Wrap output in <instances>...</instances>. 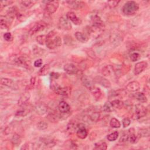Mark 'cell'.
Returning a JSON list of instances; mask_svg holds the SVG:
<instances>
[{"instance_id": "1", "label": "cell", "mask_w": 150, "mask_h": 150, "mask_svg": "<svg viewBox=\"0 0 150 150\" xmlns=\"http://www.w3.org/2000/svg\"><path fill=\"white\" fill-rule=\"evenodd\" d=\"M62 45V39L59 36H56V32L54 31L49 32L46 35V45L48 48L54 49L59 47Z\"/></svg>"}, {"instance_id": "2", "label": "cell", "mask_w": 150, "mask_h": 150, "mask_svg": "<svg viewBox=\"0 0 150 150\" xmlns=\"http://www.w3.org/2000/svg\"><path fill=\"white\" fill-rule=\"evenodd\" d=\"M139 9L138 4L133 1H127L123 6L122 11L124 14L127 16H131L134 15Z\"/></svg>"}, {"instance_id": "3", "label": "cell", "mask_w": 150, "mask_h": 150, "mask_svg": "<svg viewBox=\"0 0 150 150\" xmlns=\"http://www.w3.org/2000/svg\"><path fill=\"white\" fill-rule=\"evenodd\" d=\"M51 88L56 94L61 96H67V90L66 87H63L54 81H52L51 84Z\"/></svg>"}, {"instance_id": "4", "label": "cell", "mask_w": 150, "mask_h": 150, "mask_svg": "<svg viewBox=\"0 0 150 150\" xmlns=\"http://www.w3.org/2000/svg\"><path fill=\"white\" fill-rule=\"evenodd\" d=\"M147 113V108L142 104H138L135 106V118L139 119L145 117Z\"/></svg>"}, {"instance_id": "5", "label": "cell", "mask_w": 150, "mask_h": 150, "mask_svg": "<svg viewBox=\"0 0 150 150\" xmlns=\"http://www.w3.org/2000/svg\"><path fill=\"white\" fill-rule=\"evenodd\" d=\"M59 27L65 31H69L72 29V25L69 20L65 17H61L59 20Z\"/></svg>"}, {"instance_id": "6", "label": "cell", "mask_w": 150, "mask_h": 150, "mask_svg": "<svg viewBox=\"0 0 150 150\" xmlns=\"http://www.w3.org/2000/svg\"><path fill=\"white\" fill-rule=\"evenodd\" d=\"M59 5V3L57 1H48L46 5V11L49 14H53L57 11Z\"/></svg>"}, {"instance_id": "7", "label": "cell", "mask_w": 150, "mask_h": 150, "mask_svg": "<svg viewBox=\"0 0 150 150\" xmlns=\"http://www.w3.org/2000/svg\"><path fill=\"white\" fill-rule=\"evenodd\" d=\"M46 26V24L43 22H37L30 29L29 34L31 35H33L37 32L42 31L45 29Z\"/></svg>"}, {"instance_id": "8", "label": "cell", "mask_w": 150, "mask_h": 150, "mask_svg": "<svg viewBox=\"0 0 150 150\" xmlns=\"http://www.w3.org/2000/svg\"><path fill=\"white\" fill-rule=\"evenodd\" d=\"M77 130L76 131V135L80 139H85L87 136V131L85 128V124L80 123L77 124Z\"/></svg>"}, {"instance_id": "9", "label": "cell", "mask_w": 150, "mask_h": 150, "mask_svg": "<svg viewBox=\"0 0 150 150\" xmlns=\"http://www.w3.org/2000/svg\"><path fill=\"white\" fill-rule=\"evenodd\" d=\"M147 67H148V63L145 61H141L138 62L135 65L134 73L135 75H138L139 74L142 73Z\"/></svg>"}, {"instance_id": "10", "label": "cell", "mask_w": 150, "mask_h": 150, "mask_svg": "<svg viewBox=\"0 0 150 150\" xmlns=\"http://www.w3.org/2000/svg\"><path fill=\"white\" fill-rule=\"evenodd\" d=\"M65 3L69 8L73 9H81L85 5V3L81 1H66Z\"/></svg>"}, {"instance_id": "11", "label": "cell", "mask_w": 150, "mask_h": 150, "mask_svg": "<svg viewBox=\"0 0 150 150\" xmlns=\"http://www.w3.org/2000/svg\"><path fill=\"white\" fill-rule=\"evenodd\" d=\"M91 22L93 27L96 28H102L104 26V22L101 18L97 15H93L91 18Z\"/></svg>"}, {"instance_id": "12", "label": "cell", "mask_w": 150, "mask_h": 150, "mask_svg": "<svg viewBox=\"0 0 150 150\" xmlns=\"http://www.w3.org/2000/svg\"><path fill=\"white\" fill-rule=\"evenodd\" d=\"M35 112L41 116L45 114L48 112V107L44 103H38L35 106Z\"/></svg>"}, {"instance_id": "13", "label": "cell", "mask_w": 150, "mask_h": 150, "mask_svg": "<svg viewBox=\"0 0 150 150\" xmlns=\"http://www.w3.org/2000/svg\"><path fill=\"white\" fill-rule=\"evenodd\" d=\"M64 71L69 75H76L79 70L76 66L72 63H67L64 66Z\"/></svg>"}, {"instance_id": "14", "label": "cell", "mask_w": 150, "mask_h": 150, "mask_svg": "<svg viewBox=\"0 0 150 150\" xmlns=\"http://www.w3.org/2000/svg\"><path fill=\"white\" fill-rule=\"evenodd\" d=\"M66 18L72 21L75 25H79L82 24V20L78 18L76 15L73 12H69L66 14Z\"/></svg>"}, {"instance_id": "15", "label": "cell", "mask_w": 150, "mask_h": 150, "mask_svg": "<svg viewBox=\"0 0 150 150\" xmlns=\"http://www.w3.org/2000/svg\"><path fill=\"white\" fill-rule=\"evenodd\" d=\"M94 82L98 83L101 86L106 87V88H109L111 87V83L109 82V81H108L107 79L104 78L102 76H97L96 77L94 78Z\"/></svg>"}, {"instance_id": "16", "label": "cell", "mask_w": 150, "mask_h": 150, "mask_svg": "<svg viewBox=\"0 0 150 150\" xmlns=\"http://www.w3.org/2000/svg\"><path fill=\"white\" fill-rule=\"evenodd\" d=\"M82 84L88 89L91 90L92 87L94 86V80L92 79L91 77H89L86 76H83L81 78Z\"/></svg>"}, {"instance_id": "17", "label": "cell", "mask_w": 150, "mask_h": 150, "mask_svg": "<svg viewBox=\"0 0 150 150\" xmlns=\"http://www.w3.org/2000/svg\"><path fill=\"white\" fill-rule=\"evenodd\" d=\"M140 89L139 83L137 81H133L130 82L126 86L127 91L130 92H136Z\"/></svg>"}, {"instance_id": "18", "label": "cell", "mask_w": 150, "mask_h": 150, "mask_svg": "<svg viewBox=\"0 0 150 150\" xmlns=\"http://www.w3.org/2000/svg\"><path fill=\"white\" fill-rule=\"evenodd\" d=\"M59 111L62 114H67L71 110V107L65 101H62L58 105Z\"/></svg>"}, {"instance_id": "19", "label": "cell", "mask_w": 150, "mask_h": 150, "mask_svg": "<svg viewBox=\"0 0 150 150\" xmlns=\"http://www.w3.org/2000/svg\"><path fill=\"white\" fill-rule=\"evenodd\" d=\"M102 75L104 76H112L115 73L114 67L112 65H107L102 69Z\"/></svg>"}, {"instance_id": "20", "label": "cell", "mask_w": 150, "mask_h": 150, "mask_svg": "<svg viewBox=\"0 0 150 150\" xmlns=\"http://www.w3.org/2000/svg\"><path fill=\"white\" fill-rule=\"evenodd\" d=\"M30 94L29 92H25L19 98L18 100V105L19 106H23L26 105L30 98Z\"/></svg>"}, {"instance_id": "21", "label": "cell", "mask_w": 150, "mask_h": 150, "mask_svg": "<svg viewBox=\"0 0 150 150\" xmlns=\"http://www.w3.org/2000/svg\"><path fill=\"white\" fill-rule=\"evenodd\" d=\"M14 62L19 66H22L24 67H26L29 65V61L26 59L25 57L22 56H19L16 57L14 60Z\"/></svg>"}, {"instance_id": "22", "label": "cell", "mask_w": 150, "mask_h": 150, "mask_svg": "<svg viewBox=\"0 0 150 150\" xmlns=\"http://www.w3.org/2000/svg\"><path fill=\"white\" fill-rule=\"evenodd\" d=\"M24 105L21 106V108H20L16 112L15 116L18 117H24L26 116L30 112V108H28Z\"/></svg>"}, {"instance_id": "23", "label": "cell", "mask_w": 150, "mask_h": 150, "mask_svg": "<svg viewBox=\"0 0 150 150\" xmlns=\"http://www.w3.org/2000/svg\"><path fill=\"white\" fill-rule=\"evenodd\" d=\"M90 91H91V93L92 94L93 97L96 98V100H98L102 96V93L101 90L98 87H97L96 86H94L93 87H92L91 90H90Z\"/></svg>"}, {"instance_id": "24", "label": "cell", "mask_w": 150, "mask_h": 150, "mask_svg": "<svg viewBox=\"0 0 150 150\" xmlns=\"http://www.w3.org/2000/svg\"><path fill=\"white\" fill-rule=\"evenodd\" d=\"M75 36L77 41L82 43H86L89 40V38L85 34L81 32H76Z\"/></svg>"}, {"instance_id": "25", "label": "cell", "mask_w": 150, "mask_h": 150, "mask_svg": "<svg viewBox=\"0 0 150 150\" xmlns=\"http://www.w3.org/2000/svg\"><path fill=\"white\" fill-rule=\"evenodd\" d=\"M133 97L135 99H137V100L141 103H145L147 102V98L143 93H141V92L135 93V94H133Z\"/></svg>"}, {"instance_id": "26", "label": "cell", "mask_w": 150, "mask_h": 150, "mask_svg": "<svg viewBox=\"0 0 150 150\" xmlns=\"http://www.w3.org/2000/svg\"><path fill=\"white\" fill-rule=\"evenodd\" d=\"M100 117V114L98 112H93L91 113L89 116H88V120L93 123H96L98 122V120Z\"/></svg>"}, {"instance_id": "27", "label": "cell", "mask_w": 150, "mask_h": 150, "mask_svg": "<svg viewBox=\"0 0 150 150\" xmlns=\"http://www.w3.org/2000/svg\"><path fill=\"white\" fill-rule=\"evenodd\" d=\"M94 149H101L106 150L107 149V144L103 141H100L94 144Z\"/></svg>"}, {"instance_id": "28", "label": "cell", "mask_w": 150, "mask_h": 150, "mask_svg": "<svg viewBox=\"0 0 150 150\" xmlns=\"http://www.w3.org/2000/svg\"><path fill=\"white\" fill-rule=\"evenodd\" d=\"M129 139L130 141V143L134 144L137 141V137L134 133V130L133 128H130L129 130Z\"/></svg>"}, {"instance_id": "29", "label": "cell", "mask_w": 150, "mask_h": 150, "mask_svg": "<svg viewBox=\"0 0 150 150\" xmlns=\"http://www.w3.org/2000/svg\"><path fill=\"white\" fill-rule=\"evenodd\" d=\"M1 84L3 86L11 87L14 85V82L11 79H9L8 78H1Z\"/></svg>"}, {"instance_id": "30", "label": "cell", "mask_w": 150, "mask_h": 150, "mask_svg": "<svg viewBox=\"0 0 150 150\" xmlns=\"http://www.w3.org/2000/svg\"><path fill=\"white\" fill-rule=\"evenodd\" d=\"M114 110L115 109H120L123 106V103L120 100H114L110 102Z\"/></svg>"}, {"instance_id": "31", "label": "cell", "mask_w": 150, "mask_h": 150, "mask_svg": "<svg viewBox=\"0 0 150 150\" xmlns=\"http://www.w3.org/2000/svg\"><path fill=\"white\" fill-rule=\"evenodd\" d=\"M50 67L49 65H45L43 67L39 70L38 75L39 76H46L49 72Z\"/></svg>"}, {"instance_id": "32", "label": "cell", "mask_w": 150, "mask_h": 150, "mask_svg": "<svg viewBox=\"0 0 150 150\" xmlns=\"http://www.w3.org/2000/svg\"><path fill=\"white\" fill-rule=\"evenodd\" d=\"M110 125L113 128H118L121 127V123L116 118H112L110 122Z\"/></svg>"}, {"instance_id": "33", "label": "cell", "mask_w": 150, "mask_h": 150, "mask_svg": "<svg viewBox=\"0 0 150 150\" xmlns=\"http://www.w3.org/2000/svg\"><path fill=\"white\" fill-rule=\"evenodd\" d=\"M11 142L14 145H18L21 142V138L18 134H14L11 139Z\"/></svg>"}, {"instance_id": "34", "label": "cell", "mask_w": 150, "mask_h": 150, "mask_svg": "<svg viewBox=\"0 0 150 150\" xmlns=\"http://www.w3.org/2000/svg\"><path fill=\"white\" fill-rule=\"evenodd\" d=\"M118 137V133L117 131H114L107 135V139L109 141H114Z\"/></svg>"}, {"instance_id": "35", "label": "cell", "mask_w": 150, "mask_h": 150, "mask_svg": "<svg viewBox=\"0 0 150 150\" xmlns=\"http://www.w3.org/2000/svg\"><path fill=\"white\" fill-rule=\"evenodd\" d=\"M103 110H104V112H107V113H110V112H113L114 110V108H113L110 102H106L104 104Z\"/></svg>"}, {"instance_id": "36", "label": "cell", "mask_w": 150, "mask_h": 150, "mask_svg": "<svg viewBox=\"0 0 150 150\" xmlns=\"http://www.w3.org/2000/svg\"><path fill=\"white\" fill-rule=\"evenodd\" d=\"M36 41L39 44L43 45L46 44V35H39L36 37Z\"/></svg>"}, {"instance_id": "37", "label": "cell", "mask_w": 150, "mask_h": 150, "mask_svg": "<svg viewBox=\"0 0 150 150\" xmlns=\"http://www.w3.org/2000/svg\"><path fill=\"white\" fill-rule=\"evenodd\" d=\"M138 135L140 137H149V132L148 128H142L138 131Z\"/></svg>"}, {"instance_id": "38", "label": "cell", "mask_w": 150, "mask_h": 150, "mask_svg": "<svg viewBox=\"0 0 150 150\" xmlns=\"http://www.w3.org/2000/svg\"><path fill=\"white\" fill-rule=\"evenodd\" d=\"M48 124L47 123H46L44 121H41L39 122L38 124H37V127L38 128L41 130H44L48 128Z\"/></svg>"}, {"instance_id": "39", "label": "cell", "mask_w": 150, "mask_h": 150, "mask_svg": "<svg viewBox=\"0 0 150 150\" xmlns=\"http://www.w3.org/2000/svg\"><path fill=\"white\" fill-rule=\"evenodd\" d=\"M36 3V1H21V4L26 8H29L32 7L35 3Z\"/></svg>"}, {"instance_id": "40", "label": "cell", "mask_w": 150, "mask_h": 150, "mask_svg": "<svg viewBox=\"0 0 150 150\" xmlns=\"http://www.w3.org/2000/svg\"><path fill=\"white\" fill-rule=\"evenodd\" d=\"M140 58V55L138 53H133L130 56V59L132 62L137 61Z\"/></svg>"}, {"instance_id": "41", "label": "cell", "mask_w": 150, "mask_h": 150, "mask_svg": "<svg viewBox=\"0 0 150 150\" xmlns=\"http://www.w3.org/2000/svg\"><path fill=\"white\" fill-rule=\"evenodd\" d=\"M120 2V1H108V6L110 8H113L116 7L119 3Z\"/></svg>"}, {"instance_id": "42", "label": "cell", "mask_w": 150, "mask_h": 150, "mask_svg": "<svg viewBox=\"0 0 150 150\" xmlns=\"http://www.w3.org/2000/svg\"><path fill=\"white\" fill-rule=\"evenodd\" d=\"M47 118H48V119L49 120V121L52 122H56L57 118H58V117L55 114H48Z\"/></svg>"}, {"instance_id": "43", "label": "cell", "mask_w": 150, "mask_h": 150, "mask_svg": "<svg viewBox=\"0 0 150 150\" xmlns=\"http://www.w3.org/2000/svg\"><path fill=\"white\" fill-rule=\"evenodd\" d=\"M129 139V135L126 133H124L122 135L120 138L119 139V141L120 143H124L127 141Z\"/></svg>"}, {"instance_id": "44", "label": "cell", "mask_w": 150, "mask_h": 150, "mask_svg": "<svg viewBox=\"0 0 150 150\" xmlns=\"http://www.w3.org/2000/svg\"><path fill=\"white\" fill-rule=\"evenodd\" d=\"M4 39L6 41L10 42V41H11L12 40H13V36H12L11 34L10 33V32H6L4 35Z\"/></svg>"}, {"instance_id": "45", "label": "cell", "mask_w": 150, "mask_h": 150, "mask_svg": "<svg viewBox=\"0 0 150 150\" xmlns=\"http://www.w3.org/2000/svg\"><path fill=\"white\" fill-rule=\"evenodd\" d=\"M0 25H1V29H8V22L5 19H4L3 18L1 19V22H0Z\"/></svg>"}, {"instance_id": "46", "label": "cell", "mask_w": 150, "mask_h": 150, "mask_svg": "<svg viewBox=\"0 0 150 150\" xmlns=\"http://www.w3.org/2000/svg\"><path fill=\"white\" fill-rule=\"evenodd\" d=\"M131 124V120L128 118H125L123 120V126L124 128H126Z\"/></svg>"}, {"instance_id": "47", "label": "cell", "mask_w": 150, "mask_h": 150, "mask_svg": "<svg viewBox=\"0 0 150 150\" xmlns=\"http://www.w3.org/2000/svg\"><path fill=\"white\" fill-rule=\"evenodd\" d=\"M42 60L41 59H39L38 60H36V61H35L34 62V66L35 67H41L42 65Z\"/></svg>"}, {"instance_id": "48", "label": "cell", "mask_w": 150, "mask_h": 150, "mask_svg": "<svg viewBox=\"0 0 150 150\" xmlns=\"http://www.w3.org/2000/svg\"><path fill=\"white\" fill-rule=\"evenodd\" d=\"M13 3V1H2L1 3V5H3V6H8L9 5H11V4Z\"/></svg>"}, {"instance_id": "49", "label": "cell", "mask_w": 150, "mask_h": 150, "mask_svg": "<svg viewBox=\"0 0 150 150\" xmlns=\"http://www.w3.org/2000/svg\"><path fill=\"white\" fill-rule=\"evenodd\" d=\"M51 77L53 79H57L59 77V74L58 73H55V72H52L51 73Z\"/></svg>"}, {"instance_id": "50", "label": "cell", "mask_w": 150, "mask_h": 150, "mask_svg": "<svg viewBox=\"0 0 150 150\" xmlns=\"http://www.w3.org/2000/svg\"><path fill=\"white\" fill-rule=\"evenodd\" d=\"M35 77H32L31 79V84L34 85L35 84Z\"/></svg>"}]
</instances>
